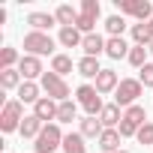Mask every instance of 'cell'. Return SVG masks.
<instances>
[{"mask_svg": "<svg viewBox=\"0 0 153 153\" xmlns=\"http://www.w3.org/2000/svg\"><path fill=\"white\" fill-rule=\"evenodd\" d=\"M114 6H117V15H129L135 18L138 24H147L153 18V3L150 0H114Z\"/></svg>", "mask_w": 153, "mask_h": 153, "instance_id": "6da1fadb", "label": "cell"}, {"mask_svg": "<svg viewBox=\"0 0 153 153\" xmlns=\"http://www.w3.org/2000/svg\"><path fill=\"white\" fill-rule=\"evenodd\" d=\"M141 93H144V84L138 78H120V87L114 90V105L132 108V105H138V96Z\"/></svg>", "mask_w": 153, "mask_h": 153, "instance_id": "7a4b0ae2", "label": "cell"}, {"mask_svg": "<svg viewBox=\"0 0 153 153\" xmlns=\"http://www.w3.org/2000/svg\"><path fill=\"white\" fill-rule=\"evenodd\" d=\"M75 102L84 108L87 117H99L102 108H105V105H102V96H99V90H96L93 84H81L78 90H75Z\"/></svg>", "mask_w": 153, "mask_h": 153, "instance_id": "3957f363", "label": "cell"}, {"mask_svg": "<svg viewBox=\"0 0 153 153\" xmlns=\"http://www.w3.org/2000/svg\"><path fill=\"white\" fill-rule=\"evenodd\" d=\"M54 45H57V42H54L48 33H39V30L24 33V51L33 54V57H45V54L54 57Z\"/></svg>", "mask_w": 153, "mask_h": 153, "instance_id": "277c9868", "label": "cell"}, {"mask_svg": "<svg viewBox=\"0 0 153 153\" xmlns=\"http://www.w3.org/2000/svg\"><path fill=\"white\" fill-rule=\"evenodd\" d=\"M144 123H147V111H144V105H132V108L123 111V120H120L117 132H120L123 138H132V135H138V129H141Z\"/></svg>", "mask_w": 153, "mask_h": 153, "instance_id": "5b68a950", "label": "cell"}, {"mask_svg": "<svg viewBox=\"0 0 153 153\" xmlns=\"http://www.w3.org/2000/svg\"><path fill=\"white\" fill-rule=\"evenodd\" d=\"M39 87H42L45 96H51L54 102H66V99H69V84H66V78H60V75L51 72V69L39 78Z\"/></svg>", "mask_w": 153, "mask_h": 153, "instance_id": "8992f818", "label": "cell"}, {"mask_svg": "<svg viewBox=\"0 0 153 153\" xmlns=\"http://www.w3.org/2000/svg\"><path fill=\"white\" fill-rule=\"evenodd\" d=\"M63 138H66V135L60 132V123H48V126L39 132L33 150H36V153H54L57 147H63Z\"/></svg>", "mask_w": 153, "mask_h": 153, "instance_id": "52a82bcc", "label": "cell"}, {"mask_svg": "<svg viewBox=\"0 0 153 153\" xmlns=\"http://www.w3.org/2000/svg\"><path fill=\"white\" fill-rule=\"evenodd\" d=\"M21 120H24V105L18 99L3 102V111H0V129H3V132H15V129H21Z\"/></svg>", "mask_w": 153, "mask_h": 153, "instance_id": "ba28073f", "label": "cell"}, {"mask_svg": "<svg viewBox=\"0 0 153 153\" xmlns=\"http://www.w3.org/2000/svg\"><path fill=\"white\" fill-rule=\"evenodd\" d=\"M99 12H102L99 0H84V3H81V15H78V30H81L84 36L96 33V21H99Z\"/></svg>", "mask_w": 153, "mask_h": 153, "instance_id": "9c48e42d", "label": "cell"}, {"mask_svg": "<svg viewBox=\"0 0 153 153\" xmlns=\"http://www.w3.org/2000/svg\"><path fill=\"white\" fill-rule=\"evenodd\" d=\"M18 72H21V78H24V81H36V78H42V75H45L42 60H39V57H33V54H21Z\"/></svg>", "mask_w": 153, "mask_h": 153, "instance_id": "30bf717a", "label": "cell"}, {"mask_svg": "<svg viewBox=\"0 0 153 153\" xmlns=\"http://www.w3.org/2000/svg\"><path fill=\"white\" fill-rule=\"evenodd\" d=\"M57 108H60V102H54L51 96H42V99L33 105V114L48 126V123H57Z\"/></svg>", "mask_w": 153, "mask_h": 153, "instance_id": "8fae6325", "label": "cell"}, {"mask_svg": "<svg viewBox=\"0 0 153 153\" xmlns=\"http://www.w3.org/2000/svg\"><path fill=\"white\" fill-rule=\"evenodd\" d=\"M93 87L99 90V96H108V93H114V90L120 87L117 72H114V69H102V72L96 75V84H93Z\"/></svg>", "mask_w": 153, "mask_h": 153, "instance_id": "7c38bea8", "label": "cell"}, {"mask_svg": "<svg viewBox=\"0 0 153 153\" xmlns=\"http://www.w3.org/2000/svg\"><path fill=\"white\" fill-rule=\"evenodd\" d=\"M129 51H132V45H126L123 36H108L105 39V54L111 60H123V57H129Z\"/></svg>", "mask_w": 153, "mask_h": 153, "instance_id": "4fadbf2b", "label": "cell"}, {"mask_svg": "<svg viewBox=\"0 0 153 153\" xmlns=\"http://www.w3.org/2000/svg\"><path fill=\"white\" fill-rule=\"evenodd\" d=\"M78 15H81V9H75V6H69V3H60V6L54 9V18H57L60 27H78Z\"/></svg>", "mask_w": 153, "mask_h": 153, "instance_id": "5bb4252c", "label": "cell"}, {"mask_svg": "<svg viewBox=\"0 0 153 153\" xmlns=\"http://www.w3.org/2000/svg\"><path fill=\"white\" fill-rule=\"evenodd\" d=\"M27 24H30L33 30H39V33H48V30L57 24V18H54V12H30V15H27Z\"/></svg>", "mask_w": 153, "mask_h": 153, "instance_id": "9a60e30c", "label": "cell"}, {"mask_svg": "<svg viewBox=\"0 0 153 153\" xmlns=\"http://www.w3.org/2000/svg\"><path fill=\"white\" fill-rule=\"evenodd\" d=\"M57 42H60L63 48H81V42H84V33H81L78 27H60V33H57Z\"/></svg>", "mask_w": 153, "mask_h": 153, "instance_id": "2e32d148", "label": "cell"}, {"mask_svg": "<svg viewBox=\"0 0 153 153\" xmlns=\"http://www.w3.org/2000/svg\"><path fill=\"white\" fill-rule=\"evenodd\" d=\"M39 93H42V87H39L36 81H24V84L18 87V102H21V105H36V102L42 99Z\"/></svg>", "mask_w": 153, "mask_h": 153, "instance_id": "e0dca14e", "label": "cell"}, {"mask_svg": "<svg viewBox=\"0 0 153 153\" xmlns=\"http://www.w3.org/2000/svg\"><path fill=\"white\" fill-rule=\"evenodd\" d=\"M81 51H84V57H99V54H105V39L99 33H90V36H84Z\"/></svg>", "mask_w": 153, "mask_h": 153, "instance_id": "ac0fdd59", "label": "cell"}, {"mask_svg": "<svg viewBox=\"0 0 153 153\" xmlns=\"http://www.w3.org/2000/svg\"><path fill=\"white\" fill-rule=\"evenodd\" d=\"M42 129H45V123H42L36 114H27V117L21 120V129H18V132H21V138H33V141H36Z\"/></svg>", "mask_w": 153, "mask_h": 153, "instance_id": "d6986e66", "label": "cell"}, {"mask_svg": "<svg viewBox=\"0 0 153 153\" xmlns=\"http://www.w3.org/2000/svg\"><path fill=\"white\" fill-rule=\"evenodd\" d=\"M120 132L117 129H105L102 135H99V150L102 153H120Z\"/></svg>", "mask_w": 153, "mask_h": 153, "instance_id": "ffe728a7", "label": "cell"}, {"mask_svg": "<svg viewBox=\"0 0 153 153\" xmlns=\"http://www.w3.org/2000/svg\"><path fill=\"white\" fill-rule=\"evenodd\" d=\"M99 120H102V126L105 129H117L120 126V120H123V111H120V105H105L102 108V114H99Z\"/></svg>", "mask_w": 153, "mask_h": 153, "instance_id": "44dd1931", "label": "cell"}, {"mask_svg": "<svg viewBox=\"0 0 153 153\" xmlns=\"http://www.w3.org/2000/svg\"><path fill=\"white\" fill-rule=\"evenodd\" d=\"M81 75V78H96V75L102 72V66H99V57H81L78 60V69H75Z\"/></svg>", "mask_w": 153, "mask_h": 153, "instance_id": "7402d4cb", "label": "cell"}, {"mask_svg": "<svg viewBox=\"0 0 153 153\" xmlns=\"http://www.w3.org/2000/svg\"><path fill=\"white\" fill-rule=\"evenodd\" d=\"M72 69H78V63H72L69 54H54V57H51V72H57L60 78H63V75H69Z\"/></svg>", "mask_w": 153, "mask_h": 153, "instance_id": "603a6c76", "label": "cell"}, {"mask_svg": "<svg viewBox=\"0 0 153 153\" xmlns=\"http://www.w3.org/2000/svg\"><path fill=\"white\" fill-rule=\"evenodd\" d=\"M78 132H81L84 138H96V141H99V135L105 132V126H102V120H99V117H84Z\"/></svg>", "mask_w": 153, "mask_h": 153, "instance_id": "cb8c5ba5", "label": "cell"}, {"mask_svg": "<svg viewBox=\"0 0 153 153\" xmlns=\"http://www.w3.org/2000/svg\"><path fill=\"white\" fill-rule=\"evenodd\" d=\"M63 153H87L84 135H81V132H69V135L63 138Z\"/></svg>", "mask_w": 153, "mask_h": 153, "instance_id": "d4e9b609", "label": "cell"}, {"mask_svg": "<svg viewBox=\"0 0 153 153\" xmlns=\"http://www.w3.org/2000/svg\"><path fill=\"white\" fill-rule=\"evenodd\" d=\"M21 84H24V78H21L18 69H3L0 72V87L3 90H18Z\"/></svg>", "mask_w": 153, "mask_h": 153, "instance_id": "484cf974", "label": "cell"}, {"mask_svg": "<svg viewBox=\"0 0 153 153\" xmlns=\"http://www.w3.org/2000/svg\"><path fill=\"white\" fill-rule=\"evenodd\" d=\"M75 114H78V102H75V99H66V102H60V108H57V123H72Z\"/></svg>", "mask_w": 153, "mask_h": 153, "instance_id": "4316f807", "label": "cell"}, {"mask_svg": "<svg viewBox=\"0 0 153 153\" xmlns=\"http://www.w3.org/2000/svg\"><path fill=\"white\" fill-rule=\"evenodd\" d=\"M147 57H150V51H147L144 45H132V51H129V57H126V60H129V63H132L135 69H144V66L150 63Z\"/></svg>", "mask_w": 153, "mask_h": 153, "instance_id": "83f0119b", "label": "cell"}, {"mask_svg": "<svg viewBox=\"0 0 153 153\" xmlns=\"http://www.w3.org/2000/svg\"><path fill=\"white\" fill-rule=\"evenodd\" d=\"M18 63H21V57H18L15 48H3L0 51V72L3 69H18Z\"/></svg>", "mask_w": 153, "mask_h": 153, "instance_id": "f1b7e54d", "label": "cell"}, {"mask_svg": "<svg viewBox=\"0 0 153 153\" xmlns=\"http://www.w3.org/2000/svg\"><path fill=\"white\" fill-rule=\"evenodd\" d=\"M105 30H108V36H123L126 18H123V15H108V18H105Z\"/></svg>", "mask_w": 153, "mask_h": 153, "instance_id": "f546056e", "label": "cell"}, {"mask_svg": "<svg viewBox=\"0 0 153 153\" xmlns=\"http://www.w3.org/2000/svg\"><path fill=\"white\" fill-rule=\"evenodd\" d=\"M132 42H135V45H144V48L153 42V36H150L147 24H132Z\"/></svg>", "mask_w": 153, "mask_h": 153, "instance_id": "4dcf8cb0", "label": "cell"}, {"mask_svg": "<svg viewBox=\"0 0 153 153\" xmlns=\"http://www.w3.org/2000/svg\"><path fill=\"white\" fill-rule=\"evenodd\" d=\"M141 144H153V120H147L141 129H138V135H135Z\"/></svg>", "mask_w": 153, "mask_h": 153, "instance_id": "1f68e13d", "label": "cell"}, {"mask_svg": "<svg viewBox=\"0 0 153 153\" xmlns=\"http://www.w3.org/2000/svg\"><path fill=\"white\" fill-rule=\"evenodd\" d=\"M138 81L144 87H153V63H147L144 69H138Z\"/></svg>", "mask_w": 153, "mask_h": 153, "instance_id": "d6a6232c", "label": "cell"}, {"mask_svg": "<svg viewBox=\"0 0 153 153\" xmlns=\"http://www.w3.org/2000/svg\"><path fill=\"white\" fill-rule=\"evenodd\" d=\"M147 30H150V36H153V18H150V21H147Z\"/></svg>", "mask_w": 153, "mask_h": 153, "instance_id": "836d02e7", "label": "cell"}, {"mask_svg": "<svg viewBox=\"0 0 153 153\" xmlns=\"http://www.w3.org/2000/svg\"><path fill=\"white\" fill-rule=\"evenodd\" d=\"M147 51H150V57H153V42H150V45H147Z\"/></svg>", "mask_w": 153, "mask_h": 153, "instance_id": "e575fe53", "label": "cell"}, {"mask_svg": "<svg viewBox=\"0 0 153 153\" xmlns=\"http://www.w3.org/2000/svg\"><path fill=\"white\" fill-rule=\"evenodd\" d=\"M120 153H129V150H120Z\"/></svg>", "mask_w": 153, "mask_h": 153, "instance_id": "d590c367", "label": "cell"}]
</instances>
